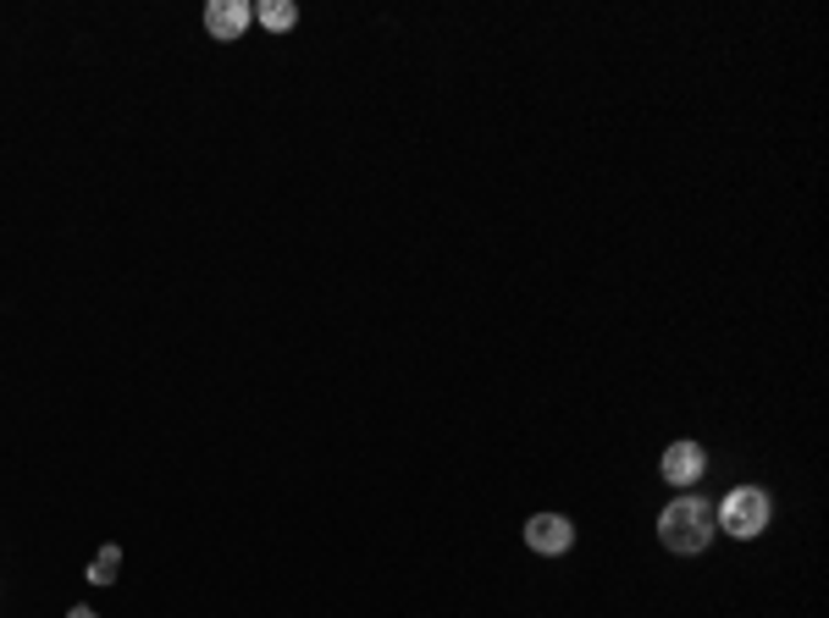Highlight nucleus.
I'll return each mask as SVG.
<instances>
[{"mask_svg":"<svg viewBox=\"0 0 829 618\" xmlns=\"http://www.w3.org/2000/svg\"><path fill=\"white\" fill-rule=\"evenodd\" d=\"M249 23H255L249 0H211V7H205V34L211 40H244Z\"/></svg>","mask_w":829,"mask_h":618,"instance_id":"nucleus-5","label":"nucleus"},{"mask_svg":"<svg viewBox=\"0 0 829 618\" xmlns=\"http://www.w3.org/2000/svg\"><path fill=\"white\" fill-rule=\"evenodd\" d=\"M67 618H100V612H89V607H73V612H67Z\"/></svg>","mask_w":829,"mask_h":618,"instance_id":"nucleus-8","label":"nucleus"},{"mask_svg":"<svg viewBox=\"0 0 829 618\" xmlns=\"http://www.w3.org/2000/svg\"><path fill=\"white\" fill-rule=\"evenodd\" d=\"M526 546L542 552V557H564L575 546V524L564 513H531L526 519Z\"/></svg>","mask_w":829,"mask_h":618,"instance_id":"nucleus-3","label":"nucleus"},{"mask_svg":"<svg viewBox=\"0 0 829 618\" xmlns=\"http://www.w3.org/2000/svg\"><path fill=\"white\" fill-rule=\"evenodd\" d=\"M255 23H260L266 34H288V29L299 23V7H293V0H260V7H255Z\"/></svg>","mask_w":829,"mask_h":618,"instance_id":"nucleus-6","label":"nucleus"},{"mask_svg":"<svg viewBox=\"0 0 829 618\" xmlns=\"http://www.w3.org/2000/svg\"><path fill=\"white\" fill-rule=\"evenodd\" d=\"M713 535H719V519H713V502H708V497L686 491V497L664 502V513H658V541H664L669 552L697 557V552H708Z\"/></svg>","mask_w":829,"mask_h":618,"instance_id":"nucleus-1","label":"nucleus"},{"mask_svg":"<svg viewBox=\"0 0 829 618\" xmlns=\"http://www.w3.org/2000/svg\"><path fill=\"white\" fill-rule=\"evenodd\" d=\"M658 475H664L669 486H697V480L708 475V453H702L697 442H669L664 458H658Z\"/></svg>","mask_w":829,"mask_h":618,"instance_id":"nucleus-4","label":"nucleus"},{"mask_svg":"<svg viewBox=\"0 0 829 618\" xmlns=\"http://www.w3.org/2000/svg\"><path fill=\"white\" fill-rule=\"evenodd\" d=\"M768 513H774V502H768L763 486H735V491H724V502L713 508L719 530L735 535V541H757V535L768 530Z\"/></svg>","mask_w":829,"mask_h":618,"instance_id":"nucleus-2","label":"nucleus"},{"mask_svg":"<svg viewBox=\"0 0 829 618\" xmlns=\"http://www.w3.org/2000/svg\"><path fill=\"white\" fill-rule=\"evenodd\" d=\"M117 568H122V546H100L95 563H89V579H95V585H111Z\"/></svg>","mask_w":829,"mask_h":618,"instance_id":"nucleus-7","label":"nucleus"}]
</instances>
